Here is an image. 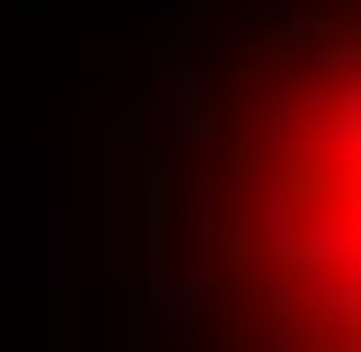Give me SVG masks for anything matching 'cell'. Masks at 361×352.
Wrapping results in <instances>:
<instances>
[{
	"label": "cell",
	"mask_w": 361,
	"mask_h": 352,
	"mask_svg": "<svg viewBox=\"0 0 361 352\" xmlns=\"http://www.w3.org/2000/svg\"><path fill=\"white\" fill-rule=\"evenodd\" d=\"M133 211H141V264H150V282H168V264H176V150L168 141H141Z\"/></svg>",
	"instance_id": "6da1fadb"
},
{
	"label": "cell",
	"mask_w": 361,
	"mask_h": 352,
	"mask_svg": "<svg viewBox=\"0 0 361 352\" xmlns=\"http://www.w3.org/2000/svg\"><path fill=\"white\" fill-rule=\"evenodd\" d=\"M176 132H185V141H212V132H221V106H212V80H203V70L176 80Z\"/></svg>",
	"instance_id": "7a4b0ae2"
}]
</instances>
